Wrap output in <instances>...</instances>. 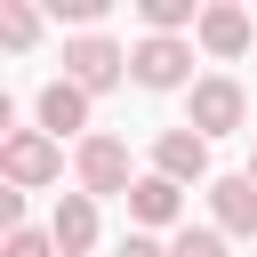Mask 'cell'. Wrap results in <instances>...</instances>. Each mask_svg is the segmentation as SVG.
<instances>
[{"label": "cell", "mask_w": 257, "mask_h": 257, "mask_svg": "<svg viewBox=\"0 0 257 257\" xmlns=\"http://www.w3.org/2000/svg\"><path fill=\"white\" fill-rule=\"evenodd\" d=\"M241 120H249V88H241L233 72H201V80L185 88V128H193V137L217 145V137H233Z\"/></svg>", "instance_id": "cell-1"}, {"label": "cell", "mask_w": 257, "mask_h": 257, "mask_svg": "<svg viewBox=\"0 0 257 257\" xmlns=\"http://www.w3.org/2000/svg\"><path fill=\"white\" fill-rule=\"evenodd\" d=\"M0 177H8L16 193H40V185L64 177V145H56L48 128H8V137H0Z\"/></svg>", "instance_id": "cell-2"}, {"label": "cell", "mask_w": 257, "mask_h": 257, "mask_svg": "<svg viewBox=\"0 0 257 257\" xmlns=\"http://www.w3.org/2000/svg\"><path fill=\"white\" fill-rule=\"evenodd\" d=\"M72 177H80V193H88V201H128V185H137L128 145H120V137H104V128L72 145Z\"/></svg>", "instance_id": "cell-3"}, {"label": "cell", "mask_w": 257, "mask_h": 257, "mask_svg": "<svg viewBox=\"0 0 257 257\" xmlns=\"http://www.w3.org/2000/svg\"><path fill=\"white\" fill-rule=\"evenodd\" d=\"M64 80H80L88 96H104V88L128 80V48H120L112 32H72V40H64Z\"/></svg>", "instance_id": "cell-4"}, {"label": "cell", "mask_w": 257, "mask_h": 257, "mask_svg": "<svg viewBox=\"0 0 257 257\" xmlns=\"http://www.w3.org/2000/svg\"><path fill=\"white\" fill-rule=\"evenodd\" d=\"M128 80L137 88H153V96H169V88H193V40H137L128 48Z\"/></svg>", "instance_id": "cell-5"}, {"label": "cell", "mask_w": 257, "mask_h": 257, "mask_svg": "<svg viewBox=\"0 0 257 257\" xmlns=\"http://www.w3.org/2000/svg\"><path fill=\"white\" fill-rule=\"evenodd\" d=\"M88 104H96V96H88L80 80H48V88L32 96V128H48L56 145H64V137H96V128H88Z\"/></svg>", "instance_id": "cell-6"}, {"label": "cell", "mask_w": 257, "mask_h": 257, "mask_svg": "<svg viewBox=\"0 0 257 257\" xmlns=\"http://www.w3.org/2000/svg\"><path fill=\"white\" fill-rule=\"evenodd\" d=\"M128 225L137 233H185V185H169V177H137L128 185Z\"/></svg>", "instance_id": "cell-7"}, {"label": "cell", "mask_w": 257, "mask_h": 257, "mask_svg": "<svg viewBox=\"0 0 257 257\" xmlns=\"http://www.w3.org/2000/svg\"><path fill=\"white\" fill-rule=\"evenodd\" d=\"M249 40H257V16H249L241 0H209V8H201V32H193V48H201V56L233 64Z\"/></svg>", "instance_id": "cell-8"}, {"label": "cell", "mask_w": 257, "mask_h": 257, "mask_svg": "<svg viewBox=\"0 0 257 257\" xmlns=\"http://www.w3.org/2000/svg\"><path fill=\"white\" fill-rule=\"evenodd\" d=\"M153 177H169V185H217V177H209V137L161 128V137H153Z\"/></svg>", "instance_id": "cell-9"}, {"label": "cell", "mask_w": 257, "mask_h": 257, "mask_svg": "<svg viewBox=\"0 0 257 257\" xmlns=\"http://www.w3.org/2000/svg\"><path fill=\"white\" fill-rule=\"evenodd\" d=\"M209 225H217L225 241H257V177H249V169L209 185Z\"/></svg>", "instance_id": "cell-10"}, {"label": "cell", "mask_w": 257, "mask_h": 257, "mask_svg": "<svg viewBox=\"0 0 257 257\" xmlns=\"http://www.w3.org/2000/svg\"><path fill=\"white\" fill-rule=\"evenodd\" d=\"M48 233H56V249H64V257H88V249H96V201H88V193H56Z\"/></svg>", "instance_id": "cell-11"}, {"label": "cell", "mask_w": 257, "mask_h": 257, "mask_svg": "<svg viewBox=\"0 0 257 257\" xmlns=\"http://www.w3.org/2000/svg\"><path fill=\"white\" fill-rule=\"evenodd\" d=\"M0 40H8V48H32V40H40V8H32V0H0Z\"/></svg>", "instance_id": "cell-12"}, {"label": "cell", "mask_w": 257, "mask_h": 257, "mask_svg": "<svg viewBox=\"0 0 257 257\" xmlns=\"http://www.w3.org/2000/svg\"><path fill=\"white\" fill-rule=\"evenodd\" d=\"M169 257H233V241L217 225H185V233H169Z\"/></svg>", "instance_id": "cell-13"}, {"label": "cell", "mask_w": 257, "mask_h": 257, "mask_svg": "<svg viewBox=\"0 0 257 257\" xmlns=\"http://www.w3.org/2000/svg\"><path fill=\"white\" fill-rule=\"evenodd\" d=\"M0 257H64V249H56V233H48V225H24V233H8V249H0Z\"/></svg>", "instance_id": "cell-14"}, {"label": "cell", "mask_w": 257, "mask_h": 257, "mask_svg": "<svg viewBox=\"0 0 257 257\" xmlns=\"http://www.w3.org/2000/svg\"><path fill=\"white\" fill-rule=\"evenodd\" d=\"M56 16H64V24H80V32H96V24L112 16V0H56Z\"/></svg>", "instance_id": "cell-15"}, {"label": "cell", "mask_w": 257, "mask_h": 257, "mask_svg": "<svg viewBox=\"0 0 257 257\" xmlns=\"http://www.w3.org/2000/svg\"><path fill=\"white\" fill-rule=\"evenodd\" d=\"M112 257H169V241H161V233H128Z\"/></svg>", "instance_id": "cell-16"}, {"label": "cell", "mask_w": 257, "mask_h": 257, "mask_svg": "<svg viewBox=\"0 0 257 257\" xmlns=\"http://www.w3.org/2000/svg\"><path fill=\"white\" fill-rule=\"evenodd\" d=\"M249 177H257V153H249Z\"/></svg>", "instance_id": "cell-17"}]
</instances>
